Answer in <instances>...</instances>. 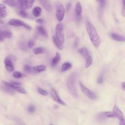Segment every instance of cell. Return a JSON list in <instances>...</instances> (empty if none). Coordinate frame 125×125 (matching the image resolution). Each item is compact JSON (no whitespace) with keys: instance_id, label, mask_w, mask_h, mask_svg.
<instances>
[{"instance_id":"obj_24","label":"cell","mask_w":125,"mask_h":125,"mask_svg":"<svg viewBox=\"0 0 125 125\" xmlns=\"http://www.w3.org/2000/svg\"><path fill=\"white\" fill-rule=\"evenodd\" d=\"M37 29L39 33L42 36L44 37H47V33L44 28L42 26H38Z\"/></svg>"},{"instance_id":"obj_16","label":"cell","mask_w":125,"mask_h":125,"mask_svg":"<svg viewBox=\"0 0 125 125\" xmlns=\"http://www.w3.org/2000/svg\"><path fill=\"white\" fill-rule=\"evenodd\" d=\"M111 36L112 38L117 42H125V37L119 35L115 33H112L111 34Z\"/></svg>"},{"instance_id":"obj_15","label":"cell","mask_w":125,"mask_h":125,"mask_svg":"<svg viewBox=\"0 0 125 125\" xmlns=\"http://www.w3.org/2000/svg\"><path fill=\"white\" fill-rule=\"evenodd\" d=\"M2 2L11 7H17L19 4L18 1L16 0H3Z\"/></svg>"},{"instance_id":"obj_38","label":"cell","mask_w":125,"mask_h":125,"mask_svg":"<svg viewBox=\"0 0 125 125\" xmlns=\"http://www.w3.org/2000/svg\"><path fill=\"white\" fill-rule=\"evenodd\" d=\"M35 42L33 40H30L27 43V46L29 48H31L34 45Z\"/></svg>"},{"instance_id":"obj_39","label":"cell","mask_w":125,"mask_h":125,"mask_svg":"<svg viewBox=\"0 0 125 125\" xmlns=\"http://www.w3.org/2000/svg\"><path fill=\"white\" fill-rule=\"evenodd\" d=\"M79 43V38L78 37H77V38H76V39L74 41V48H76L78 46Z\"/></svg>"},{"instance_id":"obj_34","label":"cell","mask_w":125,"mask_h":125,"mask_svg":"<svg viewBox=\"0 0 125 125\" xmlns=\"http://www.w3.org/2000/svg\"><path fill=\"white\" fill-rule=\"evenodd\" d=\"M103 81H104L103 75V74L101 73V74L99 76V77H98V79H97V83H99V84H100V83H103Z\"/></svg>"},{"instance_id":"obj_47","label":"cell","mask_w":125,"mask_h":125,"mask_svg":"<svg viewBox=\"0 0 125 125\" xmlns=\"http://www.w3.org/2000/svg\"><path fill=\"white\" fill-rule=\"evenodd\" d=\"M123 6L125 7V0H123Z\"/></svg>"},{"instance_id":"obj_17","label":"cell","mask_w":125,"mask_h":125,"mask_svg":"<svg viewBox=\"0 0 125 125\" xmlns=\"http://www.w3.org/2000/svg\"><path fill=\"white\" fill-rule=\"evenodd\" d=\"M7 15L6 6L3 4H0V19L5 18Z\"/></svg>"},{"instance_id":"obj_27","label":"cell","mask_w":125,"mask_h":125,"mask_svg":"<svg viewBox=\"0 0 125 125\" xmlns=\"http://www.w3.org/2000/svg\"><path fill=\"white\" fill-rule=\"evenodd\" d=\"M92 63V59L91 56H90L85 60V68L89 67Z\"/></svg>"},{"instance_id":"obj_37","label":"cell","mask_w":125,"mask_h":125,"mask_svg":"<svg viewBox=\"0 0 125 125\" xmlns=\"http://www.w3.org/2000/svg\"><path fill=\"white\" fill-rule=\"evenodd\" d=\"M27 45L26 46V45L25 44V43L24 42H21L20 43V47L21 48V49H22V50L24 51H26L27 50Z\"/></svg>"},{"instance_id":"obj_22","label":"cell","mask_w":125,"mask_h":125,"mask_svg":"<svg viewBox=\"0 0 125 125\" xmlns=\"http://www.w3.org/2000/svg\"><path fill=\"white\" fill-rule=\"evenodd\" d=\"M3 37L6 39H11L13 37V34L10 30H5L1 32Z\"/></svg>"},{"instance_id":"obj_2","label":"cell","mask_w":125,"mask_h":125,"mask_svg":"<svg viewBox=\"0 0 125 125\" xmlns=\"http://www.w3.org/2000/svg\"><path fill=\"white\" fill-rule=\"evenodd\" d=\"M76 80V73L73 72L71 73L67 78L66 84L68 87V89L71 94V95L75 98H77L78 97V95L77 93L76 84H75V80Z\"/></svg>"},{"instance_id":"obj_43","label":"cell","mask_w":125,"mask_h":125,"mask_svg":"<svg viewBox=\"0 0 125 125\" xmlns=\"http://www.w3.org/2000/svg\"><path fill=\"white\" fill-rule=\"evenodd\" d=\"M121 14H122V15L123 17L125 16V7H124V6H123V7H122V11H121Z\"/></svg>"},{"instance_id":"obj_19","label":"cell","mask_w":125,"mask_h":125,"mask_svg":"<svg viewBox=\"0 0 125 125\" xmlns=\"http://www.w3.org/2000/svg\"><path fill=\"white\" fill-rule=\"evenodd\" d=\"M33 70L36 72H41L46 70V66L43 65H38L33 67Z\"/></svg>"},{"instance_id":"obj_18","label":"cell","mask_w":125,"mask_h":125,"mask_svg":"<svg viewBox=\"0 0 125 125\" xmlns=\"http://www.w3.org/2000/svg\"><path fill=\"white\" fill-rule=\"evenodd\" d=\"M61 60V55L59 53L57 52L54 57L52 59L51 61V65L54 67Z\"/></svg>"},{"instance_id":"obj_40","label":"cell","mask_w":125,"mask_h":125,"mask_svg":"<svg viewBox=\"0 0 125 125\" xmlns=\"http://www.w3.org/2000/svg\"><path fill=\"white\" fill-rule=\"evenodd\" d=\"M36 21L37 22H38V23H40V24H42L44 22V21L43 19H37L36 20Z\"/></svg>"},{"instance_id":"obj_4","label":"cell","mask_w":125,"mask_h":125,"mask_svg":"<svg viewBox=\"0 0 125 125\" xmlns=\"http://www.w3.org/2000/svg\"><path fill=\"white\" fill-rule=\"evenodd\" d=\"M8 23L12 26H22L26 28L28 30H31L32 29V27L29 24L25 23L24 21H22L20 20L17 19H11Z\"/></svg>"},{"instance_id":"obj_26","label":"cell","mask_w":125,"mask_h":125,"mask_svg":"<svg viewBox=\"0 0 125 125\" xmlns=\"http://www.w3.org/2000/svg\"><path fill=\"white\" fill-rule=\"evenodd\" d=\"M97 118V120L98 121H99V122H104V120H106V119L107 118L103 113V112L99 113V114L97 115V116H96Z\"/></svg>"},{"instance_id":"obj_23","label":"cell","mask_w":125,"mask_h":125,"mask_svg":"<svg viewBox=\"0 0 125 125\" xmlns=\"http://www.w3.org/2000/svg\"><path fill=\"white\" fill-rule=\"evenodd\" d=\"M72 67V65L70 63L65 62L62 64L61 68V71L62 72H64L69 70Z\"/></svg>"},{"instance_id":"obj_41","label":"cell","mask_w":125,"mask_h":125,"mask_svg":"<svg viewBox=\"0 0 125 125\" xmlns=\"http://www.w3.org/2000/svg\"><path fill=\"white\" fill-rule=\"evenodd\" d=\"M119 125H125V118L120 120Z\"/></svg>"},{"instance_id":"obj_9","label":"cell","mask_w":125,"mask_h":125,"mask_svg":"<svg viewBox=\"0 0 125 125\" xmlns=\"http://www.w3.org/2000/svg\"><path fill=\"white\" fill-rule=\"evenodd\" d=\"M50 93H51V95L52 98L53 99V100L55 101H56L57 103H58V104H59L61 105H64V106L66 105L65 103L63 101H62V99L60 98L59 95L58 94L57 92L55 90V89H54L53 88H52L51 89Z\"/></svg>"},{"instance_id":"obj_42","label":"cell","mask_w":125,"mask_h":125,"mask_svg":"<svg viewBox=\"0 0 125 125\" xmlns=\"http://www.w3.org/2000/svg\"><path fill=\"white\" fill-rule=\"evenodd\" d=\"M71 3H67V5H66V11H69V9H70V8H71Z\"/></svg>"},{"instance_id":"obj_45","label":"cell","mask_w":125,"mask_h":125,"mask_svg":"<svg viewBox=\"0 0 125 125\" xmlns=\"http://www.w3.org/2000/svg\"><path fill=\"white\" fill-rule=\"evenodd\" d=\"M122 89L125 91V82H123L122 83Z\"/></svg>"},{"instance_id":"obj_36","label":"cell","mask_w":125,"mask_h":125,"mask_svg":"<svg viewBox=\"0 0 125 125\" xmlns=\"http://www.w3.org/2000/svg\"><path fill=\"white\" fill-rule=\"evenodd\" d=\"M97 0L99 2L100 7L101 8H104L106 3V0Z\"/></svg>"},{"instance_id":"obj_31","label":"cell","mask_w":125,"mask_h":125,"mask_svg":"<svg viewBox=\"0 0 125 125\" xmlns=\"http://www.w3.org/2000/svg\"><path fill=\"white\" fill-rule=\"evenodd\" d=\"M13 76L14 78L16 79H19L22 77V74L20 72V71H15L13 73Z\"/></svg>"},{"instance_id":"obj_35","label":"cell","mask_w":125,"mask_h":125,"mask_svg":"<svg viewBox=\"0 0 125 125\" xmlns=\"http://www.w3.org/2000/svg\"><path fill=\"white\" fill-rule=\"evenodd\" d=\"M27 110L30 113H33L35 110V107L33 105H30L27 107Z\"/></svg>"},{"instance_id":"obj_3","label":"cell","mask_w":125,"mask_h":125,"mask_svg":"<svg viewBox=\"0 0 125 125\" xmlns=\"http://www.w3.org/2000/svg\"><path fill=\"white\" fill-rule=\"evenodd\" d=\"M55 6L57 10L56 13V18L59 21H61L64 18L65 13L64 8L63 5L59 2H57L55 4Z\"/></svg>"},{"instance_id":"obj_11","label":"cell","mask_w":125,"mask_h":125,"mask_svg":"<svg viewBox=\"0 0 125 125\" xmlns=\"http://www.w3.org/2000/svg\"><path fill=\"white\" fill-rule=\"evenodd\" d=\"M39 1L46 11L51 12L52 10V6L49 0H39Z\"/></svg>"},{"instance_id":"obj_8","label":"cell","mask_w":125,"mask_h":125,"mask_svg":"<svg viewBox=\"0 0 125 125\" xmlns=\"http://www.w3.org/2000/svg\"><path fill=\"white\" fill-rule=\"evenodd\" d=\"M4 63L6 69L9 71L12 72L14 70V66L13 64V62L10 58V55L6 57L4 60Z\"/></svg>"},{"instance_id":"obj_12","label":"cell","mask_w":125,"mask_h":125,"mask_svg":"<svg viewBox=\"0 0 125 125\" xmlns=\"http://www.w3.org/2000/svg\"><path fill=\"white\" fill-rule=\"evenodd\" d=\"M82 13V9L80 2H78L76 5L75 8V15L77 20L79 21L81 19V14Z\"/></svg>"},{"instance_id":"obj_28","label":"cell","mask_w":125,"mask_h":125,"mask_svg":"<svg viewBox=\"0 0 125 125\" xmlns=\"http://www.w3.org/2000/svg\"><path fill=\"white\" fill-rule=\"evenodd\" d=\"M18 13H19V14L21 17H23V18H26V17H28V14H27V13L25 11V10L21 9V10L18 11Z\"/></svg>"},{"instance_id":"obj_10","label":"cell","mask_w":125,"mask_h":125,"mask_svg":"<svg viewBox=\"0 0 125 125\" xmlns=\"http://www.w3.org/2000/svg\"><path fill=\"white\" fill-rule=\"evenodd\" d=\"M113 113L114 114V116L117 117L119 120L125 118L123 113L116 105H114L113 108Z\"/></svg>"},{"instance_id":"obj_48","label":"cell","mask_w":125,"mask_h":125,"mask_svg":"<svg viewBox=\"0 0 125 125\" xmlns=\"http://www.w3.org/2000/svg\"><path fill=\"white\" fill-rule=\"evenodd\" d=\"M50 125H52V124H50Z\"/></svg>"},{"instance_id":"obj_1","label":"cell","mask_w":125,"mask_h":125,"mask_svg":"<svg viewBox=\"0 0 125 125\" xmlns=\"http://www.w3.org/2000/svg\"><path fill=\"white\" fill-rule=\"evenodd\" d=\"M86 29L93 45L96 48H98L100 44V38L94 26L90 21H87Z\"/></svg>"},{"instance_id":"obj_25","label":"cell","mask_w":125,"mask_h":125,"mask_svg":"<svg viewBox=\"0 0 125 125\" xmlns=\"http://www.w3.org/2000/svg\"><path fill=\"white\" fill-rule=\"evenodd\" d=\"M33 51L35 54L38 55V54L42 53L44 51V48L42 47H38L34 48Z\"/></svg>"},{"instance_id":"obj_29","label":"cell","mask_w":125,"mask_h":125,"mask_svg":"<svg viewBox=\"0 0 125 125\" xmlns=\"http://www.w3.org/2000/svg\"><path fill=\"white\" fill-rule=\"evenodd\" d=\"M103 113L106 118H115V117L113 112H111L110 111H105V112H103Z\"/></svg>"},{"instance_id":"obj_33","label":"cell","mask_w":125,"mask_h":125,"mask_svg":"<svg viewBox=\"0 0 125 125\" xmlns=\"http://www.w3.org/2000/svg\"><path fill=\"white\" fill-rule=\"evenodd\" d=\"M38 89V92L42 95H43V96H46L48 95V93L47 92V91L44 90V89H43L40 87H38L37 88Z\"/></svg>"},{"instance_id":"obj_20","label":"cell","mask_w":125,"mask_h":125,"mask_svg":"<svg viewBox=\"0 0 125 125\" xmlns=\"http://www.w3.org/2000/svg\"><path fill=\"white\" fill-rule=\"evenodd\" d=\"M4 86H2L1 87L2 90L5 92H7V93L8 94H11V95H13L14 94V91L15 90L12 89V88L10 87H8V86H7L5 85H4Z\"/></svg>"},{"instance_id":"obj_44","label":"cell","mask_w":125,"mask_h":125,"mask_svg":"<svg viewBox=\"0 0 125 125\" xmlns=\"http://www.w3.org/2000/svg\"><path fill=\"white\" fill-rule=\"evenodd\" d=\"M4 37H3V36L2 35V34H1V31H0V42H3V40H4Z\"/></svg>"},{"instance_id":"obj_5","label":"cell","mask_w":125,"mask_h":125,"mask_svg":"<svg viewBox=\"0 0 125 125\" xmlns=\"http://www.w3.org/2000/svg\"><path fill=\"white\" fill-rule=\"evenodd\" d=\"M55 35L56 37L62 43L64 42V35L63 31V27L61 24L59 23L57 24L55 28Z\"/></svg>"},{"instance_id":"obj_21","label":"cell","mask_w":125,"mask_h":125,"mask_svg":"<svg viewBox=\"0 0 125 125\" xmlns=\"http://www.w3.org/2000/svg\"><path fill=\"white\" fill-rule=\"evenodd\" d=\"M41 12H42V9L41 7L39 6L35 7L32 11L33 14L35 17H37L39 16L41 13Z\"/></svg>"},{"instance_id":"obj_7","label":"cell","mask_w":125,"mask_h":125,"mask_svg":"<svg viewBox=\"0 0 125 125\" xmlns=\"http://www.w3.org/2000/svg\"><path fill=\"white\" fill-rule=\"evenodd\" d=\"M2 83H3V84L7 86L10 87L11 88H12V89H13L15 91H16L20 93L23 94H27V92L26 91V90L23 88V87L18 85H15L14 84H12L11 83H8L7 82L5 81H2Z\"/></svg>"},{"instance_id":"obj_14","label":"cell","mask_w":125,"mask_h":125,"mask_svg":"<svg viewBox=\"0 0 125 125\" xmlns=\"http://www.w3.org/2000/svg\"><path fill=\"white\" fill-rule=\"evenodd\" d=\"M52 40L55 44V46L59 49V50H62L63 48V43L60 42L55 36L52 37Z\"/></svg>"},{"instance_id":"obj_13","label":"cell","mask_w":125,"mask_h":125,"mask_svg":"<svg viewBox=\"0 0 125 125\" xmlns=\"http://www.w3.org/2000/svg\"><path fill=\"white\" fill-rule=\"evenodd\" d=\"M79 53L83 57V58L86 60L88 57L90 56L89 52L85 47H82L79 49Z\"/></svg>"},{"instance_id":"obj_30","label":"cell","mask_w":125,"mask_h":125,"mask_svg":"<svg viewBox=\"0 0 125 125\" xmlns=\"http://www.w3.org/2000/svg\"><path fill=\"white\" fill-rule=\"evenodd\" d=\"M26 0V9L31 8L34 3V0Z\"/></svg>"},{"instance_id":"obj_46","label":"cell","mask_w":125,"mask_h":125,"mask_svg":"<svg viewBox=\"0 0 125 125\" xmlns=\"http://www.w3.org/2000/svg\"><path fill=\"white\" fill-rule=\"evenodd\" d=\"M11 83H12V84H15V85H21V83H17V82H11Z\"/></svg>"},{"instance_id":"obj_6","label":"cell","mask_w":125,"mask_h":125,"mask_svg":"<svg viewBox=\"0 0 125 125\" xmlns=\"http://www.w3.org/2000/svg\"><path fill=\"white\" fill-rule=\"evenodd\" d=\"M79 83H80V86L82 92L87 97L92 100H95L97 98V95L95 92L89 90L88 88L85 87L84 85H83V83H82L79 82Z\"/></svg>"},{"instance_id":"obj_32","label":"cell","mask_w":125,"mask_h":125,"mask_svg":"<svg viewBox=\"0 0 125 125\" xmlns=\"http://www.w3.org/2000/svg\"><path fill=\"white\" fill-rule=\"evenodd\" d=\"M23 69H24V71L28 73H30L32 72V70L33 69L31 68V67L27 65V64H25L24 65V67H23Z\"/></svg>"}]
</instances>
